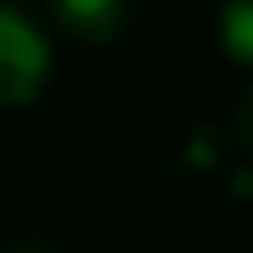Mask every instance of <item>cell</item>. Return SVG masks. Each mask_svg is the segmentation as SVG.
Returning <instances> with one entry per match:
<instances>
[{
    "label": "cell",
    "mask_w": 253,
    "mask_h": 253,
    "mask_svg": "<svg viewBox=\"0 0 253 253\" xmlns=\"http://www.w3.org/2000/svg\"><path fill=\"white\" fill-rule=\"evenodd\" d=\"M57 67L52 31L16 0H0V109H26L47 93Z\"/></svg>",
    "instance_id": "6da1fadb"
},
{
    "label": "cell",
    "mask_w": 253,
    "mask_h": 253,
    "mask_svg": "<svg viewBox=\"0 0 253 253\" xmlns=\"http://www.w3.org/2000/svg\"><path fill=\"white\" fill-rule=\"evenodd\" d=\"M47 5H52L57 26H62L67 37L103 47V42H114L124 26H129L134 0H47Z\"/></svg>",
    "instance_id": "7a4b0ae2"
},
{
    "label": "cell",
    "mask_w": 253,
    "mask_h": 253,
    "mask_svg": "<svg viewBox=\"0 0 253 253\" xmlns=\"http://www.w3.org/2000/svg\"><path fill=\"white\" fill-rule=\"evenodd\" d=\"M222 47L233 62H253V0H227L222 10Z\"/></svg>",
    "instance_id": "3957f363"
},
{
    "label": "cell",
    "mask_w": 253,
    "mask_h": 253,
    "mask_svg": "<svg viewBox=\"0 0 253 253\" xmlns=\"http://www.w3.org/2000/svg\"><path fill=\"white\" fill-rule=\"evenodd\" d=\"M10 253H57V248H52V243H37V238H31V243H16Z\"/></svg>",
    "instance_id": "277c9868"
}]
</instances>
